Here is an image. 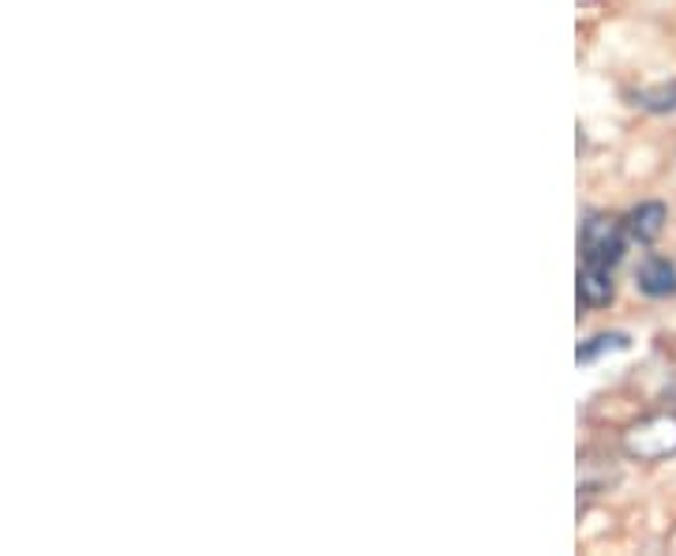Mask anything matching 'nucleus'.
I'll list each match as a JSON object with an SVG mask.
<instances>
[{
  "label": "nucleus",
  "instance_id": "obj_3",
  "mask_svg": "<svg viewBox=\"0 0 676 556\" xmlns=\"http://www.w3.org/2000/svg\"><path fill=\"white\" fill-rule=\"evenodd\" d=\"M665 222H669L665 203L662 200H646V203H639V208L628 211L624 230H628V237L635 241V245H654V241L662 237Z\"/></svg>",
  "mask_w": 676,
  "mask_h": 556
},
{
  "label": "nucleus",
  "instance_id": "obj_1",
  "mask_svg": "<svg viewBox=\"0 0 676 556\" xmlns=\"http://www.w3.org/2000/svg\"><path fill=\"white\" fill-rule=\"evenodd\" d=\"M620 447H624L628 459L635 463H662L676 455V414H651L639 418L635 425L624 429L620 436Z\"/></svg>",
  "mask_w": 676,
  "mask_h": 556
},
{
  "label": "nucleus",
  "instance_id": "obj_6",
  "mask_svg": "<svg viewBox=\"0 0 676 556\" xmlns=\"http://www.w3.org/2000/svg\"><path fill=\"white\" fill-rule=\"evenodd\" d=\"M635 105H639V110H646V113H676V79L639 91Z\"/></svg>",
  "mask_w": 676,
  "mask_h": 556
},
{
  "label": "nucleus",
  "instance_id": "obj_2",
  "mask_svg": "<svg viewBox=\"0 0 676 556\" xmlns=\"http://www.w3.org/2000/svg\"><path fill=\"white\" fill-rule=\"evenodd\" d=\"M624 241L628 230L620 219H612V214H586L579 230V253L586 264L617 267L624 259Z\"/></svg>",
  "mask_w": 676,
  "mask_h": 556
},
{
  "label": "nucleus",
  "instance_id": "obj_4",
  "mask_svg": "<svg viewBox=\"0 0 676 556\" xmlns=\"http://www.w3.org/2000/svg\"><path fill=\"white\" fill-rule=\"evenodd\" d=\"M635 286L643 298H673L676 293V264H669L665 256H646L635 271Z\"/></svg>",
  "mask_w": 676,
  "mask_h": 556
},
{
  "label": "nucleus",
  "instance_id": "obj_7",
  "mask_svg": "<svg viewBox=\"0 0 676 556\" xmlns=\"http://www.w3.org/2000/svg\"><path fill=\"white\" fill-rule=\"evenodd\" d=\"M606 349H628V335L624 331H606V335H594L586 338V343L575 349V362H594V357H601Z\"/></svg>",
  "mask_w": 676,
  "mask_h": 556
},
{
  "label": "nucleus",
  "instance_id": "obj_5",
  "mask_svg": "<svg viewBox=\"0 0 676 556\" xmlns=\"http://www.w3.org/2000/svg\"><path fill=\"white\" fill-rule=\"evenodd\" d=\"M617 298V286H612V267L601 264H586L579 267V304L583 309H606Z\"/></svg>",
  "mask_w": 676,
  "mask_h": 556
},
{
  "label": "nucleus",
  "instance_id": "obj_8",
  "mask_svg": "<svg viewBox=\"0 0 676 556\" xmlns=\"http://www.w3.org/2000/svg\"><path fill=\"white\" fill-rule=\"evenodd\" d=\"M669 399L676 402V383H673V388H669Z\"/></svg>",
  "mask_w": 676,
  "mask_h": 556
}]
</instances>
